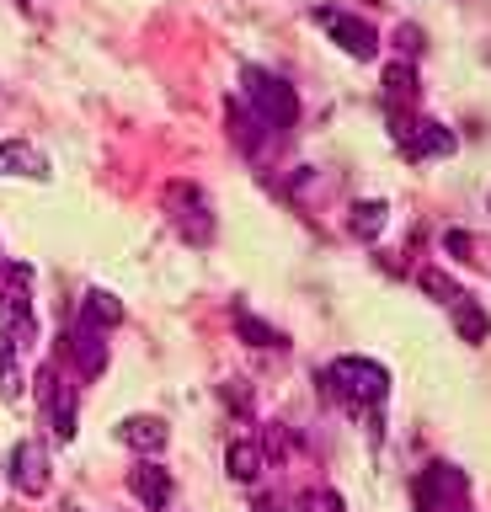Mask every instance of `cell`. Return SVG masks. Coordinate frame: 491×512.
<instances>
[{
    "label": "cell",
    "instance_id": "obj_1",
    "mask_svg": "<svg viewBox=\"0 0 491 512\" xmlns=\"http://www.w3.org/2000/svg\"><path fill=\"white\" fill-rule=\"evenodd\" d=\"M326 395L337 400V406L347 411H374V406H385V390H390V374L379 368L374 358H337V363H326Z\"/></svg>",
    "mask_w": 491,
    "mask_h": 512
},
{
    "label": "cell",
    "instance_id": "obj_2",
    "mask_svg": "<svg viewBox=\"0 0 491 512\" xmlns=\"http://www.w3.org/2000/svg\"><path fill=\"white\" fill-rule=\"evenodd\" d=\"M241 91H246V102H251V118H262V128L283 134V128L299 123V91L283 75L246 64V70H241Z\"/></svg>",
    "mask_w": 491,
    "mask_h": 512
},
{
    "label": "cell",
    "instance_id": "obj_3",
    "mask_svg": "<svg viewBox=\"0 0 491 512\" xmlns=\"http://www.w3.org/2000/svg\"><path fill=\"white\" fill-rule=\"evenodd\" d=\"M0 336L11 347H33L38 336V320H33V267L27 262H11L0 272Z\"/></svg>",
    "mask_w": 491,
    "mask_h": 512
},
{
    "label": "cell",
    "instance_id": "obj_4",
    "mask_svg": "<svg viewBox=\"0 0 491 512\" xmlns=\"http://www.w3.org/2000/svg\"><path fill=\"white\" fill-rule=\"evenodd\" d=\"M411 496H417V512H470V480L459 464H427V470L411 480Z\"/></svg>",
    "mask_w": 491,
    "mask_h": 512
},
{
    "label": "cell",
    "instance_id": "obj_5",
    "mask_svg": "<svg viewBox=\"0 0 491 512\" xmlns=\"http://www.w3.org/2000/svg\"><path fill=\"white\" fill-rule=\"evenodd\" d=\"M395 123V144L406 150V160H443V155H454V134L443 123L433 118H390Z\"/></svg>",
    "mask_w": 491,
    "mask_h": 512
},
{
    "label": "cell",
    "instance_id": "obj_6",
    "mask_svg": "<svg viewBox=\"0 0 491 512\" xmlns=\"http://www.w3.org/2000/svg\"><path fill=\"white\" fill-rule=\"evenodd\" d=\"M38 400H43V411H49L54 438H59V443H70V438H75V384L59 379V368H54V363H43V368H38Z\"/></svg>",
    "mask_w": 491,
    "mask_h": 512
},
{
    "label": "cell",
    "instance_id": "obj_7",
    "mask_svg": "<svg viewBox=\"0 0 491 512\" xmlns=\"http://www.w3.org/2000/svg\"><path fill=\"white\" fill-rule=\"evenodd\" d=\"M6 470H11V486H17L22 496H43L49 491V448H43L38 438H22L17 448H11V459H6Z\"/></svg>",
    "mask_w": 491,
    "mask_h": 512
},
{
    "label": "cell",
    "instance_id": "obj_8",
    "mask_svg": "<svg viewBox=\"0 0 491 512\" xmlns=\"http://www.w3.org/2000/svg\"><path fill=\"white\" fill-rule=\"evenodd\" d=\"M315 22H321L353 59H374V54H379V32H374L369 22H358L353 11H331V6H321V11H315Z\"/></svg>",
    "mask_w": 491,
    "mask_h": 512
},
{
    "label": "cell",
    "instance_id": "obj_9",
    "mask_svg": "<svg viewBox=\"0 0 491 512\" xmlns=\"http://www.w3.org/2000/svg\"><path fill=\"white\" fill-rule=\"evenodd\" d=\"M129 491H134V502H145L150 512H161L171 502V470H166V464H155V459L134 464V470H129Z\"/></svg>",
    "mask_w": 491,
    "mask_h": 512
},
{
    "label": "cell",
    "instance_id": "obj_10",
    "mask_svg": "<svg viewBox=\"0 0 491 512\" xmlns=\"http://www.w3.org/2000/svg\"><path fill=\"white\" fill-rule=\"evenodd\" d=\"M65 347H70L75 368H81V379H102V368H107V342H102V331L75 326V331L65 336Z\"/></svg>",
    "mask_w": 491,
    "mask_h": 512
},
{
    "label": "cell",
    "instance_id": "obj_11",
    "mask_svg": "<svg viewBox=\"0 0 491 512\" xmlns=\"http://www.w3.org/2000/svg\"><path fill=\"white\" fill-rule=\"evenodd\" d=\"M118 438L129 448H139V454H161V448L171 443V427L161 422V416H123Z\"/></svg>",
    "mask_w": 491,
    "mask_h": 512
},
{
    "label": "cell",
    "instance_id": "obj_12",
    "mask_svg": "<svg viewBox=\"0 0 491 512\" xmlns=\"http://www.w3.org/2000/svg\"><path fill=\"white\" fill-rule=\"evenodd\" d=\"M0 176H49V155L27 139H6L0 144Z\"/></svg>",
    "mask_w": 491,
    "mask_h": 512
},
{
    "label": "cell",
    "instance_id": "obj_13",
    "mask_svg": "<svg viewBox=\"0 0 491 512\" xmlns=\"http://www.w3.org/2000/svg\"><path fill=\"white\" fill-rule=\"evenodd\" d=\"M225 464H230V475L241 480V486H251V480H257V475L267 470V448H262L257 438H230Z\"/></svg>",
    "mask_w": 491,
    "mask_h": 512
},
{
    "label": "cell",
    "instance_id": "obj_14",
    "mask_svg": "<svg viewBox=\"0 0 491 512\" xmlns=\"http://www.w3.org/2000/svg\"><path fill=\"white\" fill-rule=\"evenodd\" d=\"M449 315H454V331L465 336L470 347H481L486 336H491V315H486V310H481V304H475L470 294H459V299L449 304Z\"/></svg>",
    "mask_w": 491,
    "mask_h": 512
},
{
    "label": "cell",
    "instance_id": "obj_15",
    "mask_svg": "<svg viewBox=\"0 0 491 512\" xmlns=\"http://www.w3.org/2000/svg\"><path fill=\"white\" fill-rule=\"evenodd\" d=\"M385 224H390V203H379V198H363V203H353V214H347V230L358 240H369V246L385 235Z\"/></svg>",
    "mask_w": 491,
    "mask_h": 512
},
{
    "label": "cell",
    "instance_id": "obj_16",
    "mask_svg": "<svg viewBox=\"0 0 491 512\" xmlns=\"http://www.w3.org/2000/svg\"><path fill=\"white\" fill-rule=\"evenodd\" d=\"M411 96H417V70H411V59H390L385 64V107H390V118L411 102Z\"/></svg>",
    "mask_w": 491,
    "mask_h": 512
},
{
    "label": "cell",
    "instance_id": "obj_17",
    "mask_svg": "<svg viewBox=\"0 0 491 512\" xmlns=\"http://www.w3.org/2000/svg\"><path fill=\"white\" fill-rule=\"evenodd\" d=\"M118 320H123V299H113L107 288H91V294L81 299V326L107 331V326H118Z\"/></svg>",
    "mask_w": 491,
    "mask_h": 512
},
{
    "label": "cell",
    "instance_id": "obj_18",
    "mask_svg": "<svg viewBox=\"0 0 491 512\" xmlns=\"http://www.w3.org/2000/svg\"><path fill=\"white\" fill-rule=\"evenodd\" d=\"M235 331H241V336H246L251 347H267V352L289 347V336H283L278 326H267V320H257L251 310H235Z\"/></svg>",
    "mask_w": 491,
    "mask_h": 512
},
{
    "label": "cell",
    "instance_id": "obj_19",
    "mask_svg": "<svg viewBox=\"0 0 491 512\" xmlns=\"http://www.w3.org/2000/svg\"><path fill=\"white\" fill-rule=\"evenodd\" d=\"M417 288H422V294H433L438 304H454L459 294H465V288H459L449 272H438V267H422V272H417Z\"/></svg>",
    "mask_w": 491,
    "mask_h": 512
},
{
    "label": "cell",
    "instance_id": "obj_20",
    "mask_svg": "<svg viewBox=\"0 0 491 512\" xmlns=\"http://www.w3.org/2000/svg\"><path fill=\"white\" fill-rule=\"evenodd\" d=\"M22 395V374H17V347L0 336V400H17Z\"/></svg>",
    "mask_w": 491,
    "mask_h": 512
},
{
    "label": "cell",
    "instance_id": "obj_21",
    "mask_svg": "<svg viewBox=\"0 0 491 512\" xmlns=\"http://www.w3.org/2000/svg\"><path fill=\"white\" fill-rule=\"evenodd\" d=\"M294 512H347V507H342V496H337V491L315 486V491H305V496L294 502Z\"/></svg>",
    "mask_w": 491,
    "mask_h": 512
},
{
    "label": "cell",
    "instance_id": "obj_22",
    "mask_svg": "<svg viewBox=\"0 0 491 512\" xmlns=\"http://www.w3.org/2000/svg\"><path fill=\"white\" fill-rule=\"evenodd\" d=\"M443 251H449V256H475V251H481V240L465 235V230H449V235H443Z\"/></svg>",
    "mask_w": 491,
    "mask_h": 512
},
{
    "label": "cell",
    "instance_id": "obj_23",
    "mask_svg": "<svg viewBox=\"0 0 491 512\" xmlns=\"http://www.w3.org/2000/svg\"><path fill=\"white\" fill-rule=\"evenodd\" d=\"M395 38H401V48H406V54H417V38H422V32H417V27H401Z\"/></svg>",
    "mask_w": 491,
    "mask_h": 512
},
{
    "label": "cell",
    "instance_id": "obj_24",
    "mask_svg": "<svg viewBox=\"0 0 491 512\" xmlns=\"http://www.w3.org/2000/svg\"><path fill=\"white\" fill-rule=\"evenodd\" d=\"M257 512H278V507H273V502H257Z\"/></svg>",
    "mask_w": 491,
    "mask_h": 512
}]
</instances>
